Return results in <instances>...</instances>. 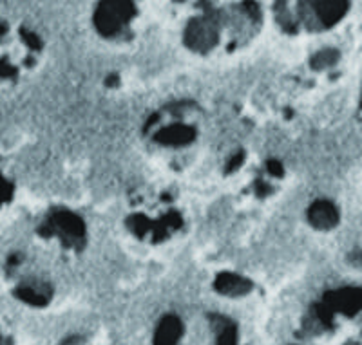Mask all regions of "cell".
<instances>
[{
	"instance_id": "cell-1",
	"label": "cell",
	"mask_w": 362,
	"mask_h": 345,
	"mask_svg": "<svg viewBox=\"0 0 362 345\" xmlns=\"http://www.w3.org/2000/svg\"><path fill=\"white\" fill-rule=\"evenodd\" d=\"M296 11L302 19L316 20L323 28H332L348 11V0H296Z\"/></svg>"
},
{
	"instance_id": "cell-2",
	"label": "cell",
	"mask_w": 362,
	"mask_h": 345,
	"mask_svg": "<svg viewBox=\"0 0 362 345\" xmlns=\"http://www.w3.org/2000/svg\"><path fill=\"white\" fill-rule=\"evenodd\" d=\"M179 333H181V324H179L178 318H165L161 326L158 327V333H156V345L176 344V340L179 338Z\"/></svg>"
}]
</instances>
